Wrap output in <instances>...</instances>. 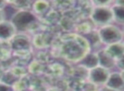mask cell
Wrapping results in <instances>:
<instances>
[{"label":"cell","instance_id":"cell-1","mask_svg":"<svg viewBox=\"0 0 124 91\" xmlns=\"http://www.w3.org/2000/svg\"><path fill=\"white\" fill-rule=\"evenodd\" d=\"M91 51V48L83 36L80 34L70 35L66 37L63 40V44L61 47V54L69 61L78 62Z\"/></svg>","mask_w":124,"mask_h":91},{"label":"cell","instance_id":"cell-2","mask_svg":"<svg viewBox=\"0 0 124 91\" xmlns=\"http://www.w3.org/2000/svg\"><path fill=\"white\" fill-rule=\"evenodd\" d=\"M95 4L96 5L92 9L89 16L92 23L98 27L113 23L114 21L111 9L110 6L107 5L109 2H95Z\"/></svg>","mask_w":124,"mask_h":91},{"label":"cell","instance_id":"cell-3","mask_svg":"<svg viewBox=\"0 0 124 91\" xmlns=\"http://www.w3.org/2000/svg\"><path fill=\"white\" fill-rule=\"evenodd\" d=\"M97 33L100 37L101 43L105 46L112 44V43L122 42L123 40L122 27L115 23H111V24L99 27Z\"/></svg>","mask_w":124,"mask_h":91},{"label":"cell","instance_id":"cell-4","mask_svg":"<svg viewBox=\"0 0 124 91\" xmlns=\"http://www.w3.org/2000/svg\"><path fill=\"white\" fill-rule=\"evenodd\" d=\"M38 21V16L28 9H19L11 18L10 21L16 27V32L28 31Z\"/></svg>","mask_w":124,"mask_h":91},{"label":"cell","instance_id":"cell-5","mask_svg":"<svg viewBox=\"0 0 124 91\" xmlns=\"http://www.w3.org/2000/svg\"><path fill=\"white\" fill-rule=\"evenodd\" d=\"M110 73V71L98 66L88 71L87 77H88L90 83L95 86H101L102 87V86H105Z\"/></svg>","mask_w":124,"mask_h":91},{"label":"cell","instance_id":"cell-6","mask_svg":"<svg viewBox=\"0 0 124 91\" xmlns=\"http://www.w3.org/2000/svg\"><path fill=\"white\" fill-rule=\"evenodd\" d=\"M105 87L115 89L116 91H122L124 87V80L122 71L116 72H110L106 83L105 84Z\"/></svg>","mask_w":124,"mask_h":91},{"label":"cell","instance_id":"cell-7","mask_svg":"<svg viewBox=\"0 0 124 91\" xmlns=\"http://www.w3.org/2000/svg\"><path fill=\"white\" fill-rule=\"evenodd\" d=\"M17 34L16 27L9 21L0 22V41H10Z\"/></svg>","mask_w":124,"mask_h":91},{"label":"cell","instance_id":"cell-8","mask_svg":"<svg viewBox=\"0 0 124 91\" xmlns=\"http://www.w3.org/2000/svg\"><path fill=\"white\" fill-rule=\"evenodd\" d=\"M103 50H105V52L107 55H110L116 62L123 59V53H124L123 42H119V43L107 45L105 48H103Z\"/></svg>","mask_w":124,"mask_h":91},{"label":"cell","instance_id":"cell-9","mask_svg":"<svg viewBox=\"0 0 124 91\" xmlns=\"http://www.w3.org/2000/svg\"><path fill=\"white\" fill-rule=\"evenodd\" d=\"M79 65L81 67L87 71H89L91 69L99 66L98 55L96 51H90L79 61Z\"/></svg>","mask_w":124,"mask_h":91},{"label":"cell","instance_id":"cell-10","mask_svg":"<svg viewBox=\"0 0 124 91\" xmlns=\"http://www.w3.org/2000/svg\"><path fill=\"white\" fill-rule=\"evenodd\" d=\"M97 52V55H98V60H99V66L105 69L110 71L113 69L114 67L116 66V63L115 60L111 58L110 55H108L105 52L103 49L98 50Z\"/></svg>","mask_w":124,"mask_h":91},{"label":"cell","instance_id":"cell-11","mask_svg":"<svg viewBox=\"0 0 124 91\" xmlns=\"http://www.w3.org/2000/svg\"><path fill=\"white\" fill-rule=\"evenodd\" d=\"M113 15V21L115 24L122 26L124 21V4L122 2H116L110 7Z\"/></svg>","mask_w":124,"mask_h":91},{"label":"cell","instance_id":"cell-12","mask_svg":"<svg viewBox=\"0 0 124 91\" xmlns=\"http://www.w3.org/2000/svg\"><path fill=\"white\" fill-rule=\"evenodd\" d=\"M11 45L13 49H16V51H27L30 50V42L28 39H26L24 37L21 36H15L12 39L10 40Z\"/></svg>","mask_w":124,"mask_h":91},{"label":"cell","instance_id":"cell-13","mask_svg":"<svg viewBox=\"0 0 124 91\" xmlns=\"http://www.w3.org/2000/svg\"><path fill=\"white\" fill-rule=\"evenodd\" d=\"M31 9H32L31 11L38 16V15L45 13L49 9V3L47 1H36L32 4Z\"/></svg>","mask_w":124,"mask_h":91},{"label":"cell","instance_id":"cell-14","mask_svg":"<svg viewBox=\"0 0 124 91\" xmlns=\"http://www.w3.org/2000/svg\"><path fill=\"white\" fill-rule=\"evenodd\" d=\"M12 88L14 91H25L26 88V83L24 80L19 79L18 81H16L12 84Z\"/></svg>","mask_w":124,"mask_h":91},{"label":"cell","instance_id":"cell-15","mask_svg":"<svg viewBox=\"0 0 124 91\" xmlns=\"http://www.w3.org/2000/svg\"><path fill=\"white\" fill-rule=\"evenodd\" d=\"M0 91H14L12 86L0 82Z\"/></svg>","mask_w":124,"mask_h":91},{"label":"cell","instance_id":"cell-16","mask_svg":"<svg viewBox=\"0 0 124 91\" xmlns=\"http://www.w3.org/2000/svg\"><path fill=\"white\" fill-rule=\"evenodd\" d=\"M99 91H116V90L110 89V88H107V87H105V86H102L101 89H99Z\"/></svg>","mask_w":124,"mask_h":91},{"label":"cell","instance_id":"cell-17","mask_svg":"<svg viewBox=\"0 0 124 91\" xmlns=\"http://www.w3.org/2000/svg\"><path fill=\"white\" fill-rule=\"evenodd\" d=\"M3 21H5V20H4V13H3V9H0V22Z\"/></svg>","mask_w":124,"mask_h":91},{"label":"cell","instance_id":"cell-18","mask_svg":"<svg viewBox=\"0 0 124 91\" xmlns=\"http://www.w3.org/2000/svg\"><path fill=\"white\" fill-rule=\"evenodd\" d=\"M88 91H99V90H96V89H90V90H88Z\"/></svg>","mask_w":124,"mask_h":91}]
</instances>
